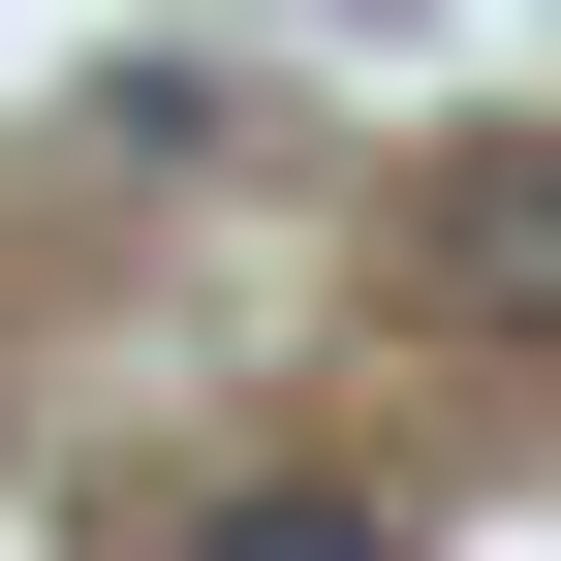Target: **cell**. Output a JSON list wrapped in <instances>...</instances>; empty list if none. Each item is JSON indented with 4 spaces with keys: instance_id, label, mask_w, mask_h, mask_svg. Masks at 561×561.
I'll list each match as a JSON object with an SVG mask.
<instances>
[{
    "instance_id": "6da1fadb",
    "label": "cell",
    "mask_w": 561,
    "mask_h": 561,
    "mask_svg": "<svg viewBox=\"0 0 561 561\" xmlns=\"http://www.w3.org/2000/svg\"><path fill=\"white\" fill-rule=\"evenodd\" d=\"M437 312L561 343V157H468V187H437Z\"/></svg>"
},
{
    "instance_id": "7a4b0ae2",
    "label": "cell",
    "mask_w": 561,
    "mask_h": 561,
    "mask_svg": "<svg viewBox=\"0 0 561 561\" xmlns=\"http://www.w3.org/2000/svg\"><path fill=\"white\" fill-rule=\"evenodd\" d=\"M219 561H405V530L343 500V468H280V500H219Z\"/></svg>"
}]
</instances>
